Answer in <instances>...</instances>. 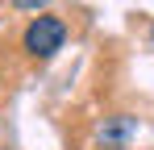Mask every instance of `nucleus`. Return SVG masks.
<instances>
[{
    "mask_svg": "<svg viewBox=\"0 0 154 150\" xmlns=\"http://www.w3.org/2000/svg\"><path fill=\"white\" fill-rule=\"evenodd\" d=\"M13 4H17L21 13H38V8H46L50 0H13Z\"/></svg>",
    "mask_w": 154,
    "mask_h": 150,
    "instance_id": "3",
    "label": "nucleus"
},
{
    "mask_svg": "<svg viewBox=\"0 0 154 150\" xmlns=\"http://www.w3.org/2000/svg\"><path fill=\"white\" fill-rule=\"evenodd\" d=\"M150 42H154V29H150Z\"/></svg>",
    "mask_w": 154,
    "mask_h": 150,
    "instance_id": "4",
    "label": "nucleus"
},
{
    "mask_svg": "<svg viewBox=\"0 0 154 150\" xmlns=\"http://www.w3.org/2000/svg\"><path fill=\"white\" fill-rule=\"evenodd\" d=\"M63 42H67V25L58 21V17H50V13L33 17V21L25 25V33H21V46H25L33 58H50L54 50H63Z\"/></svg>",
    "mask_w": 154,
    "mask_h": 150,
    "instance_id": "1",
    "label": "nucleus"
},
{
    "mask_svg": "<svg viewBox=\"0 0 154 150\" xmlns=\"http://www.w3.org/2000/svg\"><path fill=\"white\" fill-rule=\"evenodd\" d=\"M129 129H133L129 117H112V125H104V129H100V142H104V146H121V142L129 138Z\"/></svg>",
    "mask_w": 154,
    "mask_h": 150,
    "instance_id": "2",
    "label": "nucleus"
}]
</instances>
